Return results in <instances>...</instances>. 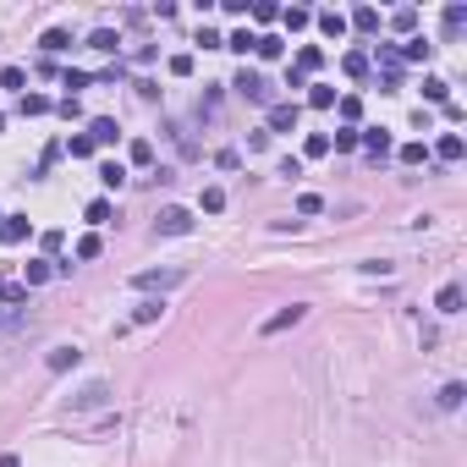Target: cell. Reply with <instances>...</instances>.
Masks as SVG:
<instances>
[{
    "instance_id": "6da1fadb",
    "label": "cell",
    "mask_w": 467,
    "mask_h": 467,
    "mask_svg": "<svg viewBox=\"0 0 467 467\" xmlns=\"http://www.w3.org/2000/svg\"><path fill=\"white\" fill-rule=\"evenodd\" d=\"M236 94H242V99H253V105H270V83H264V77H258V72H248V66H242V72H236Z\"/></svg>"
},
{
    "instance_id": "7a4b0ae2",
    "label": "cell",
    "mask_w": 467,
    "mask_h": 467,
    "mask_svg": "<svg viewBox=\"0 0 467 467\" xmlns=\"http://www.w3.org/2000/svg\"><path fill=\"white\" fill-rule=\"evenodd\" d=\"M302 314H308V302H292V308H280V314H270V319H264V324H258V336H280V330L302 324Z\"/></svg>"
},
{
    "instance_id": "3957f363",
    "label": "cell",
    "mask_w": 467,
    "mask_h": 467,
    "mask_svg": "<svg viewBox=\"0 0 467 467\" xmlns=\"http://www.w3.org/2000/svg\"><path fill=\"white\" fill-rule=\"evenodd\" d=\"M110 402V385L105 380H88L77 396H72V412H94V407H105Z\"/></svg>"
},
{
    "instance_id": "277c9868",
    "label": "cell",
    "mask_w": 467,
    "mask_h": 467,
    "mask_svg": "<svg viewBox=\"0 0 467 467\" xmlns=\"http://www.w3.org/2000/svg\"><path fill=\"white\" fill-rule=\"evenodd\" d=\"M154 231H160V236H187V231H192V214L170 204V209H160V220H154Z\"/></svg>"
},
{
    "instance_id": "5b68a950",
    "label": "cell",
    "mask_w": 467,
    "mask_h": 467,
    "mask_svg": "<svg viewBox=\"0 0 467 467\" xmlns=\"http://www.w3.org/2000/svg\"><path fill=\"white\" fill-rule=\"evenodd\" d=\"M176 280H182V270H143V275H132V286H138V292H165Z\"/></svg>"
},
{
    "instance_id": "8992f818",
    "label": "cell",
    "mask_w": 467,
    "mask_h": 467,
    "mask_svg": "<svg viewBox=\"0 0 467 467\" xmlns=\"http://www.w3.org/2000/svg\"><path fill=\"white\" fill-rule=\"evenodd\" d=\"M297 121H302L297 99H286V105H270V132H297Z\"/></svg>"
},
{
    "instance_id": "52a82bcc",
    "label": "cell",
    "mask_w": 467,
    "mask_h": 467,
    "mask_svg": "<svg viewBox=\"0 0 467 467\" xmlns=\"http://www.w3.org/2000/svg\"><path fill=\"white\" fill-rule=\"evenodd\" d=\"M0 242H6V248L28 242V214H0Z\"/></svg>"
},
{
    "instance_id": "ba28073f",
    "label": "cell",
    "mask_w": 467,
    "mask_h": 467,
    "mask_svg": "<svg viewBox=\"0 0 467 467\" xmlns=\"http://www.w3.org/2000/svg\"><path fill=\"white\" fill-rule=\"evenodd\" d=\"M358 143H363V149H368V160H374V165H380L385 154H390V132L368 127V132H358Z\"/></svg>"
},
{
    "instance_id": "9c48e42d",
    "label": "cell",
    "mask_w": 467,
    "mask_h": 467,
    "mask_svg": "<svg viewBox=\"0 0 467 467\" xmlns=\"http://www.w3.org/2000/svg\"><path fill=\"white\" fill-rule=\"evenodd\" d=\"M319 66H324V50H319V44H302V50H297V66H292V72H297V77H308V72H319Z\"/></svg>"
},
{
    "instance_id": "30bf717a",
    "label": "cell",
    "mask_w": 467,
    "mask_h": 467,
    "mask_svg": "<svg viewBox=\"0 0 467 467\" xmlns=\"http://www.w3.org/2000/svg\"><path fill=\"white\" fill-rule=\"evenodd\" d=\"M88 138H94V149H99V143H116L121 132H116V121H110V116H94V121H88Z\"/></svg>"
},
{
    "instance_id": "8fae6325",
    "label": "cell",
    "mask_w": 467,
    "mask_h": 467,
    "mask_svg": "<svg viewBox=\"0 0 467 467\" xmlns=\"http://www.w3.org/2000/svg\"><path fill=\"white\" fill-rule=\"evenodd\" d=\"M346 28H358V33H380V11H374V6H358V11L346 17Z\"/></svg>"
},
{
    "instance_id": "7c38bea8",
    "label": "cell",
    "mask_w": 467,
    "mask_h": 467,
    "mask_svg": "<svg viewBox=\"0 0 467 467\" xmlns=\"http://www.w3.org/2000/svg\"><path fill=\"white\" fill-rule=\"evenodd\" d=\"M77 358H83L77 346H50V358H44V363H50V374H66V368H72Z\"/></svg>"
},
{
    "instance_id": "4fadbf2b",
    "label": "cell",
    "mask_w": 467,
    "mask_h": 467,
    "mask_svg": "<svg viewBox=\"0 0 467 467\" xmlns=\"http://www.w3.org/2000/svg\"><path fill=\"white\" fill-rule=\"evenodd\" d=\"M319 33H324V39H346V17H341V11H319Z\"/></svg>"
},
{
    "instance_id": "5bb4252c",
    "label": "cell",
    "mask_w": 467,
    "mask_h": 467,
    "mask_svg": "<svg viewBox=\"0 0 467 467\" xmlns=\"http://www.w3.org/2000/svg\"><path fill=\"white\" fill-rule=\"evenodd\" d=\"M434 154H440V160H446V165H456V160H462V154H467L462 132H446V138H440V149H434Z\"/></svg>"
},
{
    "instance_id": "9a60e30c",
    "label": "cell",
    "mask_w": 467,
    "mask_h": 467,
    "mask_svg": "<svg viewBox=\"0 0 467 467\" xmlns=\"http://www.w3.org/2000/svg\"><path fill=\"white\" fill-rule=\"evenodd\" d=\"M258 61H280V55H286V39H275V33H258Z\"/></svg>"
},
{
    "instance_id": "2e32d148",
    "label": "cell",
    "mask_w": 467,
    "mask_h": 467,
    "mask_svg": "<svg viewBox=\"0 0 467 467\" xmlns=\"http://www.w3.org/2000/svg\"><path fill=\"white\" fill-rule=\"evenodd\" d=\"M280 22H286V33H302V28L314 22V11H308V6H286V11H280Z\"/></svg>"
},
{
    "instance_id": "e0dca14e",
    "label": "cell",
    "mask_w": 467,
    "mask_h": 467,
    "mask_svg": "<svg viewBox=\"0 0 467 467\" xmlns=\"http://www.w3.org/2000/svg\"><path fill=\"white\" fill-rule=\"evenodd\" d=\"M424 99L429 105H451V83L446 77H424Z\"/></svg>"
},
{
    "instance_id": "ac0fdd59",
    "label": "cell",
    "mask_w": 467,
    "mask_h": 467,
    "mask_svg": "<svg viewBox=\"0 0 467 467\" xmlns=\"http://www.w3.org/2000/svg\"><path fill=\"white\" fill-rule=\"evenodd\" d=\"M434 308H440V314H462V286H440Z\"/></svg>"
},
{
    "instance_id": "d6986e66",
    "label": "cell",
    "mask_w": 467,
    "mask_h": 467,
    "mask_svg": "<svg viewBox=\"0 0 467 467\" xmlns=\"http://www.w3.org/2000/svg\"><path fill=\"white\" fill-rule=\"evenodd\" d=\"M44 50H50V55H66V50H72V33H66V28H50V33H44Z\"/></svg>"
},
{
    "instance_id": "ffe728a7",
    "label": "cell",
    "mask_w": 467,
    "mask_h": 467,
    "mask_svg": "<svg viewBox=\"0 0 467 467\" xmlns=\"http://www.w3.org/2000/svg\"><path fill=\"white\" fill-rule=\"evenodd\" d=\"M341 72H346V77H363V72H368V55H363V50H346V55H341Z\"/></svg>"
},
{
    "instance_id": "44dd1931",
    "label": "cell",
    "mask_w": 467,
    "mask_h": 467,
    "mask_svg": "<svg viewBox=\"0 0 467 467\" xmlns=\"http://www.w3.org/2000/svg\"><path fill=\"white\" fill-rule=\"evenodd\" d=\"M99 182H105V187H121V182H127V165H121V160H105V165H99Z\"/></svg>"
},
{
    "instance_id": "7402d4cb",
    "label": "cell",
    "mask_w": 467,
    "mask_h": 467,
    "mask_svg": "<svg viewBox=\"0 0 467 467\" xmlns=\"http://www.w3.org/2000/svg\"><path fill=\"white\" fill-rule=\"evenodd\" d=\"M116 33H110V28H94V33H88V50H105V55H116Z\"/></svg>"
},
{
    "instance_id": "603a6c76",
    "label": "cell",
    "mask_w": 467,
    "mask_h": 467,
    "mask_svg": "<svg viewBox=\"0 0 467 467\" xmlns=\"http://www.w3.org/2000/svg\"><path fill=\"white\" fill-rule=\"evenodd\" d=\"M429 50H434L429 39H407L402 50H396V55H402V61H429Z\"/></svg>"
},
{
    "instance_id": "cb8c5ba5",
    "label": "cell",
    "mask_w": 467,
    "mask_h": 467,
    "mask_svg": "<svg viewBox=\"0 0 467 467\" xmlns=\"http://www.w3.org/2000/svg\"><path fill=\"white\" fill-rule=\"evenodd\" d=\"M462 380H451V385H440V407H446V412H456V407H462Z\"/></svg>"
},
{
    "instance_id": "d4e9b609",
    "label": "cell",
    "mask_w": 467,
    "mask_h": 467,
    "mask_svg": "<svg viewBox=\"0 0 467 467\" xmlns=\"http://www.w3.org/2000/svg\"><path fill=\"white\" fill-rule=\"evenodd\" d=\"M160 314H165V302H138V308H132V324H154Z\"/></svg>"
},
{
    "instance_id": "484cf974",
    "label": "cell",
    "mask_w": 467,
    "mask_h": 467,
    "mask_svg": "<svg viewBox=\"0 0 467 467\" xmlns=\"http://www.w3.org/2000/svg\"><path fill=\"white\" fill-rule=\"evenodd\" d=\"M127 160H132V165H149V160H154V143H149V138H132Z\"/></svg>"
},
{
    "instance_id": "4316f807",
    "label": "cell",
    "mask_w": 467,
    "mask_h": 467,
    "mask_svg": "<svg viewBox=\"0 0 467 467\" xmlns=\"http://www.w3.org/2000/svg\"><path fill=\"white\" fill-rule=\"evenodd\" d=\"M50 99H44V94H22V116H50Z\"/></svg>"
},
{
    "instance_id": "83f0119b",
    "label": "cell",
    "mask_w": 467,
    "mask_h": 467,
    "mask_svg": "<svg viewBox=\"0 0 467 467\" xmlns=\"http://www.w3.org/2000/svg\"><path fill=\"white\" fill-rule=\"evenodd\" d=\"M253 44H258V33H248V28H236L231 39H226V50H236V55H248Z\"/></svg>"
},
{
    "instance_id": "f1b7e54d",
    "label": "cell",
    "mask_w": 467,
    "mask_h": 467,
    "mask_svg": "<svg viewBox=\"0 0 467 467\" xmlns=\"http://www.w3.org/2000/svg\"><path fill=\"white\" fill-rule=\"evenodd\" d=\"M308 105H319V110H330V105H336V88H324V83H314V88H308Z\"/></svg>"
},
{
    "instance_id": "f546056e",
    "label": "cell",
    "mask_w": 467,
    "mask_h": 467,
    "mask_svg": "<svg viewBox=\"0 0 467 467\" xmlns=\"http://www.w3.org/2000/svg\"><path fill=\"white\" fill-rule=\"evenodd\" d=\"M88 226H110V198H94V204H88Z\"/></svg>"
},
{
    "instance_id": "4dcf8cb0",
    "label": "cell",
    "mask_w": 467,
    "mask_h": 467,
    "mask_svg": "<svg viewBox=\"0 0 467 467\" xmlns=\"http://www.w3.org/2000/svg\"><path fill=\"white\" fill-rule=\"evenodd\" d=\"M50 275H55V270H50V264H44V258H39V264H28V280H22V286L33 292V286H44V280H50Z\"/></svg>"
},
{
    "instance_id": "1f68e13d",
    "label": "cell",
    "mask_w": 467,
    "mask_h": 467,
    "mask_svg": "<svg viewBox=\"0 0 467 467\" xmlns=\"http://www.w3.org/2000/svg\"><path fill=\"white\" fill-rule=\"evenodd\" d=\"M390 28H396V33H412V28H418V11H412V6H402V11L390 17Z\"/></svg>"
},
{
    "instance_id": "d6a6232c",
    "label": "cell",
    "mask_w": 467,
    "mask_h": 467,
    "mask_svg": "<svg viewBox=\"0 0 467 467\" xmlns=\"http://www.w3.org/2000/svg\"><path fill=\"white\" fill-rule=\"evenodd\" d=\"M66 154H72V160H94V138H72V143H66Z\"/></svg>"
},
{
    "instance_id": "836d02e7",
    "label": "cell",
    "mask_w": 467,
    "mask_h": 467,
    "mask_svg": "<svg viewBox=\"0 0 467 467\" xmlns=\"http://www.w3.org/2000/svg\"><path fill=\"white\" fill-rule=\"evenodd\" d=\"M302 154H308V160H324V154H330V138H324V132H314V138L302 143Z\"/></svg>"
},
{
    "instance_id": "e575fe53",
    "label": "cell",
    "mask_w": 467,
    "mask_h": 467,
    "mask_svg": "<svg viewBox=\"0 0 467 467\" xmlns=\"http://www.w3.org/2000/svg\"><path fill=\"white\" fill-rule=\"evenodd\" d=\"M467 28V6H446V33H462Z\"/></svg>"
},
{
    "instance_id": "d590c367",
    "label": "cell",
    "mask_w": 467,
    "mask_h": 467,
    "mask_svg": "<svg viewBox=\"0 0 467 467\" xmlns=\"http://www.w3.org/2000/svg\"><path fill=\"white\" fill-rule=\"evenodd\" d=\"M61 83L72 88V94H77V88H88L94 77H88V72H77V66H66V72H61Z\"/></svg>"
},
{
    "instance_id": "8d00e7d4",
    "label": "cell",
    "mask_w": 467,
    "mask_h": 467,
    "mask_svg": "<svg viewBox=\"0 0 467 467\" xmlns=\"http://www.w3.org/2000/svg\"><path fill=\"white\" fill-rule=\"evenodd\" d=\"M424 160H429L424 143H402V165H424Z\"/></svg>"
},
{
    "instance_id": "74e56055",
    "label": "cell",
    "mask_w": 467,
    "mask_h": 467,
    "mask_svg": "<svg viewBox=\"0 0 467 467\" xmlns=\"http://www.w3.org/2000/svg\"><path fill=\"white\" fill-rule=\"evenodd\" d=\"M226 209V192L220 187H204V214H220Z\"/></svg>"
},
{
    "instance_id": "f35d334b",
    "label": "cell",
    "mask_w": 467,
    "mask_h": 467,
    "mask_svg": "<svg viewBox=\"0 0 467 467\" xmlns=\"http://www.w3.org/2000/svg\"><path fill=\"white\" fill-rule=\"evenodd\" d=\"M0 302H11V308L28 302V286H11V280H6V286H0Z\"/></svg>"
},
{
    "instance_id": "ab89813d",
    "label": "cell",
    "mask_w": 467,
    "mask_h": 467,
    "mask_svg": "<svg viewBox=\"0 0 467 467\" xmlns=\"http://www.w3.org/2000/svg\"><path fill=\"white\" fill-rule=\"evenodd\" d=\"M319 209H324V198H319V192H302V198H297V214H319Z\"/></svg>"
},
{
    "instance_id": "60d3db41",
    "label": "cell",
    "mask_w": 467,
    "mask_h": 467,
    "mask_svg": "<svg viewBox=\"0 0 467 467\" xmlns=\"http://www.w3.org/2000/svg\"><path fill=\"white\" fill-rule=\"evenodd\" d=\"M170 77H192V55H170Z\"/></svg>"
},
{
    "instance_id": "b9f144b4",
    "label": "cell",
    "mask_w": 467,
    "mask_h": 467,
    "mask_svg": "<svg viewBox=\"0 0 467 467\" xmlns=\"http://www.w3.org/2000/svg\"><path fill=\"white\" fill-rule=\"evenodd\" d=\"M28 83V77H22V66H6V72H0V88H22Z\"/></svg>"
},
{
    "instance_id": "7bdbcfd3",
    "label": "cell",
    "mask_w": 467,
    "mask_h": 467,
    "mask_svg": "<svg viewBox=\"0 0 467 467\" xmlns=\"http://www.w3.org/2000/svg\"><path fill=\"white\" fill-rule=\"evenodd\" d=\"M72 253H77V258H99V236H83V242H77Z\"/></svg>"
},
{
    "instance_id": "ee69618b",
    "label": "cell",
    "mask_w": 467,
    "mask_h": 467,
    "mask_svg": "<svg viewBox=\"0 0 467 467\" xmlns=\"http://www.w3.org/2000/svg\"><path fill=\"white\" fill-rule=\"evenodd\" d=\"M198 44H204V50H226V39H220L214 28H198Z\"/></svg>"
},
{
    "instance_id": "f6af8a7d",
    "label": "cell",
    "mask_w": 467,
    "mask_h": 467,
    "mask_svg": "<svg viewBox=\"0 0 467 467\" xmlns=\"http://www.w3.org/2000/svg\"><path fill=\"white\" fill-rule=\"evenodd\" d=\"M61 242H66L61 231H44V236H39V248H44V253H61Z\"/></svg>"
},
{
    "instance_id": "bcb514c9",
    "label": "cell",
    "mask_w": 467,
    "mask_h": 467,
    "mask_svg": "<svg viewBox=\"0 0 467 467\" xmlns=\"http://www.w3.org/2000/svg\"><path fill=\"white\" fill-rule=\"evenodd\" d=\"M55 110H61L66 121H77V116H83V105H77V99H72V94H66V99H61V105H55Z\"/></svg>"
},
{
    "instance_id": "7dc6e473",
    "label": "cell",
    "mask_w": 467,
    "mask_h": 467,
    "mask_svg": "<svg viewBox=\"0 0 467 467\" xmlns=\"http://www.w3.org/2000/svg\"><path fill=\"white\" fill-rule=\"evenodd\" d=\"M0 467H17V456H11V451H6V456H0Z\"/></svg>"
}]
</instances>
